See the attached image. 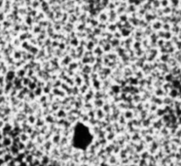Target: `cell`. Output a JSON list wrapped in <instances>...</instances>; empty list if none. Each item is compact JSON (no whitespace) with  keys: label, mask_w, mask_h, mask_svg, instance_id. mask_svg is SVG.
<instances>
[{"label":"cell","mask_w":181,"mask_h":166,"mask_svg":"<svg viewBox=\"0 0 181 166\" xmlns=\"http://www.w3.org/2000/svg\"><path fill=\"white\" fill-rule=\"evenodd\" d=\"M93 141V134L89 126L84 123H77L74 127L72 136V145L78 149L85 150L91 145Z\"/></svg>","instance_id":"1"}]
</instances>
